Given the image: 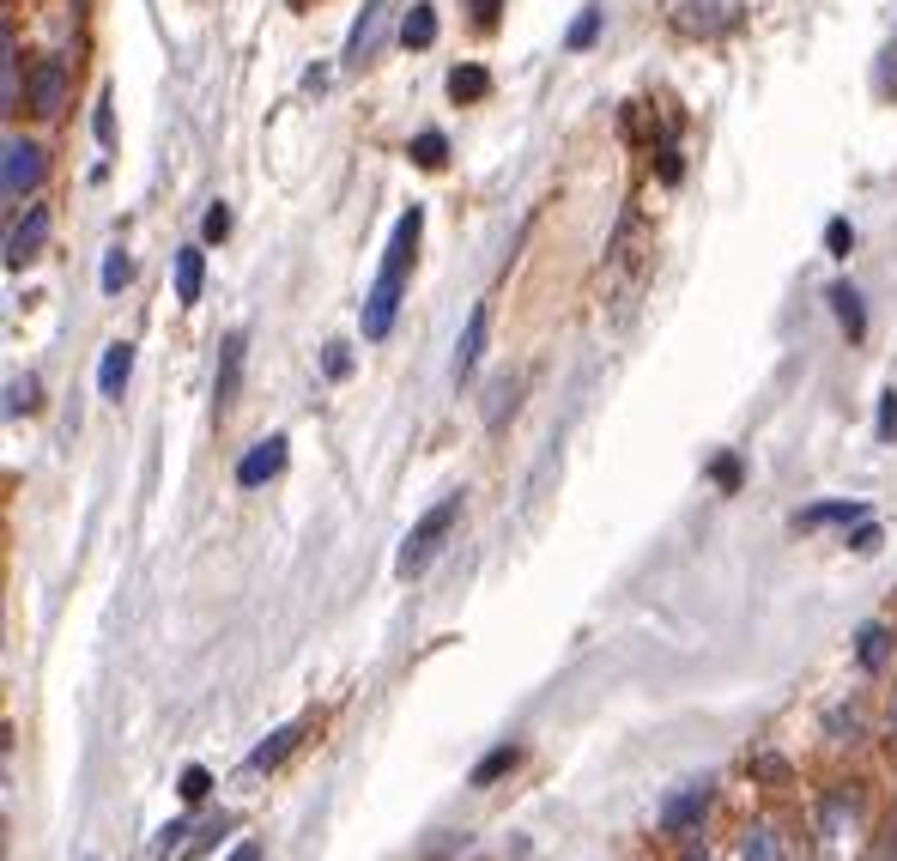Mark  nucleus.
Segmentation results:
<instances>
[{
	"mask_svg": "<svg viewBox=\"0 0 897 861\" xmlns=\"http://www.w3.org/2000/svg\"><path fill=\"white\" fill-rule=\"evenodd\" d=\"M710 777H691L685 789H673L668 801H661V813H656V826L661 831H698L703 826V813H710Z\"/></svg>",
	"mask_w": 897,
	"mask_h": 861,
	"instance_id": "3",
	"label": "nucleus"
},
{
	"mask_svg": "<svg viewBox=\"0 0 897 861\" xmlns=\"http://www.w3.org/2000/svg\"><path fill=\"white\" fill-rule=\"evenodd\" d=\"M595 37H600V7H588L582 19L570 24V37H564V43H570V49H588V43H595Z\"/></svg>",
	"mask_w": 897,
	"mask_h": 861,
	"instance_id": "27",
	"label": "nucleus"
},
{
	"mask_svg": "<svg viewBox=\"0 0 897 861\" xmlns=\"http://www.w3.org/2000/svg\"><path fill=\"white\" fill-rule=\"evenodd\" d=\"M710 473H715V485H722V492H734V485H740V461L734 455H715Z\"/></svg>",
	"mask_w": 897,
	"mask_h": 861,
	"instance_id": "33",
	"label": "nucleus"
},
{
	"mask_svg": "<svg viewBox=\"0 0 897 861\" xmlns=\"http://www.w3.org/2000/svg\"><path fill=\"white\" fill-rule=\"evenodd\" d=\"M0 183H7V201H24L37 183H43V146L37 140H7V171H0Z\"/></svg>",
	"mask_w": 897,
	"mask_h": 861,
	"instance_id": "4",
	"label": "nucleus"
},
{
	"mask_svg": "<svg viewBox=\"0 0 897 861\" xmlns=\"http://www.w3.org/2000/svg\"><path fill=\"white\" fill-rule=\"evenodd\" d=\"M200 286H207V262H200V249H183L176 255V298L200 304Z\"/></svg>",
	"mask_w": 897,
	"mask_h": 861,
	"instance_id": "17",
	"label": "nucleus"
},
{
	"mask_svg": "<svg viewBox=\"0 0 897 861\" xmlns=\"http://www.w3.org/2000/svg\"><path fill=\"white\" fill-rule=\"evenodd\" d=\"M7 110H19V49L7 37Z\"/></svg>",
	"mask_w": 897,
	"mask_h": 861,
	"instance_id": "32",
	"label": "nucleus"
},
{
	"mask_svg": "<svg viewBox=\"0 0 897 861\" xmlns=\"http://www.w3.org/2000/svg\"><path fill=\"white\" fill-rule=\"evenodd\" d=\"M867 861H891V838H879V850L867 855Z\"/></svg>",
	"mask_w": 897,
	"mask_h": 861,
	"instance_id": "40",
	"label": "nucleus"
},
{
	"mask_svg": "<svg viewBox=\"0 0 897 861\" xmlns=\"http://www.w3.org/2000/svg\"><path fill=\"white\" fill-rule=\"evenodd\" d=\"M715 0H685V12H679V31H715V24H722V12H710Z\"/></svg>",
	"mask_w": 897,
	"mask_h": 861,
	"instance_id": "22",
	"label": "nucleus"
},
{
	"mask_svg": "<svg viewBox=\"0 0 897 861\" xmlns=\"http://www.w3.org/2000/svg\"><path fill=\"white\" fill-rule=\"evenodd\" d=\"M279 468H286V437H261V443L237 461V485H243V492H255V485H267Z\"/></svg>",
	"mask_w": 897,
	"mask_h": 861,
	"instance_id": "5",
	"label": "nucleus"
},
{
	"mask_svg": "<svg viewBox=\"0 0 897 861\" xmlns=\"http://www.w3.org/2000/svg\"><path fill=\"white\" fill-rule=\"evenodd\" d=\"M419 230H425V207H406L394 218V237H389V255H382V274L364 298V340H382L394 328V310H401V286H406V267H413V249H419Z\"/></svg>",
	"mask_w": 897,
	"mask_h": 861,
	"instance_id": "1",
	"label": "nucleus"
},
{
	"mask_svg": "<svg viewBox=\"0 0 897 861\" xmlns=\"http://www.w3.org/2000/svg\"><path fill=\"white\" fill-rule=\"evenodd\" d=\"M37 407V377H12L7 382V413L19 419V413H31Z\"/></svg>",
	"mask_w": 897,
	"mask_h": 861,
	"instance_id": "23",
	"label": "nucleus"
},
{
	"mask_svg": "<svg viewBox=\"0 0 897 861\" xmlns=\"http://www.w3.org/2000/svg\"><path fill=\"white\" fill-rule=\"evenodd\" d=\"M516 758H522L516 747H492V752L480 758V765H473V777H467V782H473V789H492V782L504 777V770H516Z\"/></svg>",
	"mask_w": 897,
	"mask_h": 861,
	"instance_id": "19",
	"label": "nucleus"
},
{
	"mask_svg": "<svg viewBox=\"0 0 897 861\" xmlns=\"http://www.w3.org/2000/svg\"><path fill=\"white\" fill-rule=\"evenodd\" d=\"M176 789H183V801H188V807H195V801H207V789H213V770H207V765H188Z\"/></svg>",
	"mask_w": 897,
	"mask_h": 861,
	"instance_id": "24",
	"label": "nucleus"
},
{
	"mask_svg": "<svg viewBox=\"0 0 897 861\" xmlns=\"http://www.w3.org/2000/svg\"><path fill=\"white\" fill-rule=\"evenodd\" d=\"M127 377H134V340H110L104 346V365H97V389H104L110 401H122Z\"/></svg>",
	"mask_w": 897,
	"mask_h": 861,
	"instance_id": "8",
	"label": "nucleus"
},
{
	"mask_svg": "<svg viewBox=\"0 0 897 861\" xmlns=\"http://www.w3.org/2000/svg\"><path fill=\"white\" fill-rule=\"evenodd\" d=\"M243 352H249V340H243V334H225V346H219V413L230 401H237V382H243Z\"/></svg>",
	"mask_w": 897,
	"mask_h": 861,
	"instance_id": "9",
	"label": "nucleus"
},
{
	"mask_svg": "<svg viewBox=\"0 0 897 861\" xmlns=\"http://www.w3.org/2000/svg\"><path fill=\"white\" fill-rule=\"evenodd\" d=\"M825 298H831V310H837L843 334H849V340H862V334H867V310H862V291H855L849 279H837V286H831Z\"/></svg>",
	"mask_w": 897,
	"mask_h": 861,
	"instance_id": "13",
	"label": "nucleus"
},
{
	"mask_svg": "<svg viewBox=\"0 0 897 861\" xmlns=\"http://www.w3.org/2000/svg\"><path fill=\"white\" fill-rule=\"evenodd\" d=\"M183 831H195V826H188V819H171V826H164V838L152 843V855H171V850H183Z\"/></svg>",
	"mask_w": 897,
	"mask_h": 861,
	"instance_id": "31",
	"label": "nucleus"
},
{
	"mask_svg": "<svg viewBox=\"0 0 897 861\" xmlns=\"http://www.w3.org/2000/svg\"><path fill=\"white\" fill-rule=\"evenodd\" d=\"M298 740H303V722H286V728H274V735H267L261 747L249 752V765H243V770H249V777H261V770H274L279 758H286L291 747H298Z\"/></svg>",
	"mask_w": 897,
	"mask_h": 861,
	"instance_id": "10",
	"label": "nucleus"
},
{
	"mask_svg": "<svg viewBox=\"0 0 897 861\" xmlns=\"http://www.w3.org/2000/svg\"><path fill=\"white\" fill-rule=\"evenodd\" d=\"M831 522H867V504H806L801 516H794V529H831Z\"/></svg>",
	"mask_w": 897,
	"mask_h": 861,
	"instance_id": "15",
	"label": "nucleus"
},
{
	"mask_svg": "<svg viewBox=\"0 0 897 861\" xmlns=\"http://www.w3.org/2000/svg\"><path fill=\"white\" fill-rule=\"evenodd\" d=\"M825 249H831V255H849V249H855L849 218H831V225H825Z\"/></svg>",
	"mask_w": 897,
	"mask_h": 861,
	"instance_id": "28",
	"label": "nucleus"
},
{
	"mask_svg": "<svg viewBox=\"0 0 897 861\" xmlns=\"http://www.w3.org/2000/svg\"><path fill=\"white\" fill-rule=\"evenodd\" d=\"M879 437H897V394H879Z\"/></svg>",
	"mask_w": 897,
	"mask_h": 861,
	"instance_id": "34",
	"label": "nucleus"
},
{
	"mask_svg": "<svg viewBox=\"0 0 897 861\" xmlns=\"http://www.w3.org/2000/svg\"><path fill=\"white\" fill-rule=\"evenodd\" d=\"M455 516H461V492H448L443 504H431L425 516L413 522V534L401 540V558H394V571H401V576L425 571V564L443 552V540H448V529H455Z\"/></svg>",
	"mask_w": 897,
	"mask_h": 861,
	"instance_id": "2",
	"label": "nucleus"
},
{
	"mask_svg": "<svg viewBox=\"0 0 897 861\" xmlns=\"http://www.w3.org/2000/svg\"><path fill=\"white\" fill-rule=\"evenodd\" d=\"M401 43L406 49H431V43H437V7L413 0V7H406V19H401Z\"/></svg>",
	"mask_w": 897,
	"mask_h": 861,
	"instance_id": "14",
	"label": "nucleus"
},
{
	"mask_svg": "<svg viewBox=\"0 0 897 861\" xmlns=\"http://www.w3.org/2000/svg\"><path fill=\"white\" fill-rule=\"evenodd\" d=\"M200 230H207V243H225V237H230V207H225V201H219V207H207Z\"/></svg>",
	"mask_w": 897,
	"mask_h": 861,
	"instance_id": "29",
	"label": "nucleus"
},
{
	"mask_svg": "<svg viewBox=\"0 0 897 861\" xmlns=\"http://www.w3.org/2000/svg\"><path fill=\"white\" fill-rule=\"evenodd\" d=\"M497 12H504V0H473V19L480 24H497Z\"/></svg>",
	"mask_w": 897,
	"mask_h": 861,
	"instance_id": "37",
	"label": "nucleus"
},
{
	"mask_svg": "<svg viewBox=\"0 0 897 861\" xmlns=\"http://www.w3.org/2000/svg\"><path fill=\"white\" fill-rule=\"evenodd\" d=\"M855 655H862L867 674H879V667H886V655H891V632H886V625H862V644H855Z\"/></svg>",
	"mask_w": 897,
	"mask_h": 861,
	"instance_id": "20",
	"label": "nucleus"
},
{
	"mask_svg": "<svg viewBox=\"0 0 897 861\" xmlns=\"http://www.w3.org/2000/svg\"><path fill=\"white\" fill-rule=\"evenodd\" d=\"M855 552H879V529L874 522H855V540H849Z\"/></svg>",
	"mask_w": 897,
	"mask_h": 861,
	"instance_id": "36",
	"label": "nucleus"
},
{
	"mask_svg": "<svg viewBox=\"0 0 897 861\" xmlns=\"http://www.w3.org/2000/svg\"><path fill=\"white\" fill-rule=\"evenodd\" d=\"M740 861H776V838L764 826H752L746 843H740Z\"/></svg>",
	"mask_w": 897,
	"mask_h": 861,
	"instance_id": "25",
	"label": "nucleus"
},
{
	"mask_svg": "<svg viewBox=\"0 0 897 861\" xmlns=\"http://www.w3.org/2000/svg\"><path fill=\"white\" fill-rule=\"evenodd\" d=\"M92 127H97V140H110V127H115V115H110V98L97 104V115H92Z\"/></svg>",
	"mask_w": 897,
	"mask_h": 861,
	"instance_id": "38",
	"label": "nucleus"
},
{
	"mask_svg": "<svg viewBox=\"0 0 897 861\" xmlns=\"http://www.w3.org/2000/svg\"><path fill=\"white\" fill-rule=\"evenodd\" d=\"M382 19H389V0H370V7H364V19L352 24V37H346V61H364L370 49H377Z\"/></svg>",
	"mask_w": 897,
	"mask_h": 861,
	"instance_id": "11",
	"label": "nucleus"
},
{
	"mask_svg": "<svg viewBox=\"0 0 897 861\" xmlns=\"http://www.w3.org/2000/svg\"><path fill=\"white\" fill-rule=\"evenodd\" d=\"M61 104H68V68H61V61H43V68L31 73V110L55 115Z\"/></svg>",
	"mask_w": 897,
	"mask_h": 861,
	"instance_id": "6",
	"label": "nucleus"
},
{
	"mask_svg": "<svg viewBox=\"0 0 897 861\" xmlns=\"http://www.w3.org/2000/svg\"><path fill=\"white\" fill-rule=\"evenodd\" d=\"M485 328H492V310H485V304H473L467 328H461V346H455V382L473 377V365H480V352H485Z\"/></svg>",
	"mask_w": 897,
	"mask_h": 861,
	"instance_id": "7",
	"label": "nucleus"
},
{
	"mask_svg": "<svg viewBox=\"0 0 897 861\" xmlns=\"http://www.w3.org/2000/svg\"><path fill=\"white\" fill-rule=\"evenodd\" d=\"M43 230H49V213L31 207V218H24V225H12V237H7V267H24V262H31L37 243H43Z\"/></svg>",
	"mask_w": 897,
	"mask_h": 861,
	"instance_id": "12",
	"label": "nucleus"
},
{
	"mask_svg": "<svg viewBox=\"0 0 897 861\" xmlns=\"http://www.w3.org/2000/svg\"><path fill=\"white\" fill-rule=\"evenodd\" d=\"M230 861H261V843H255V838L237 843V850H230Z\"/></svg>",
	"mask_w": 897,
	"mask_h": 861,
	"instance_id": "39",
	"label": "nucleus"
},
{
	"mask_svg": "<svg viewBox=\"0 0 897 861\" xmlns=\"http://www.w3.org/2000/svg\"><path fill=\"white\" fill-rule=\"evenodd\" d=\"M127 279H134V262H127L122 249H110V255H104V291H122Z\"/></svg>",
	"mask_w": 897,
	"mask_h": 861,
	"instance_id": "26",
	"label": "nucleus"
},
{
	"mask_svg": "<svg viewBox=\"0 0 897 861\" xmlns=\"http://www.w3.org/2000/svg\"><path fill=\"white\" fill-rule=\"evenodd\" d=\"M406 158H413L419 171H443V158H448V140L437 134V127H425V134H419L413 146H406Z\"/></svg>",
	"mask_w": 897,
	"mask_h": 861,
	"instance_id": "21",
	"label": "nucleus"
},
{
	"mask_svg": "<svg viewBox=\"0 0 897 861\" xmlns=\"http://www.w3.org/2000/svg\"><path fill=\"white\" fill-rule=\"evenodd\" d=\"M685 861H710V850H698V843H691V850H685Z\"/></svg>",
	"mask_w": 897,
	"mask_h": 861,
	"instance_id": "41",
	"label": "nucleus"
},
{
	"mask_svg": "<svg viewBox=\"0 0 897 861\" xmlns=\"http://www.w3.org/2000/svg\"><path fill=\"white\" fill-rule=\"evenodd\" d=\"M752 765H759V770H764V777H771V782H788V765H783V758H776V752H759V758H752Z\"/></svg>",
	"mask_w": 897,
	"mask_h": 861,
	"instance_id": "35",
	"label": "nucleus"
},
{
	"mask_svg": "<svg viewBox=\"0 0 897 861\" xmlns=\"http://www.w3.org/2000/svg\"><path fill=\"white\" fill-rule=\"evenodd\" d=\"M322 370H328V377H346V370H352V352H346V340H328Z\"/></svg>",
	"mask_w": 897,
	"mask_h": 861,
	"instance_id": "30",
	"label": "nucleus"
},
{
	"mask_svg": "<svg viewBox=\"0 0 897 861\" xmlns=\"http://www.w3.org/2000/svg\"><path fill=\"white\" fill-rule=\"evenodd\" d=\"M516 394H522V377H492V389H485V426H504V413H516Z\"/></svg>",
	"mask_w": 897,
	"mask_h": 861,
	"instance_id": "16",
	"label": "nucleus"
},
{
	"mask_svg": "<svg viewBox=\"0 0 897 861\" xmlns=\"http://www.w3.org/2000/svg\"><path fill=\"white\" fill-rule=\"evenodd\" d=\"M448 98H455V104H480V98H492V73H485V68H455V73H448Z\"/></svg>",
	"mask_w": 897,
	"mask_h": 861,
	"instance_id": "18",
	"label": "nucleus"
}]
</instances>
